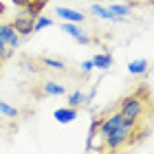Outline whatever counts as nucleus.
<instances>
[{"label":"nucleus","instance_id":"obj_22","mask_svg":"<svg viewBox=\"0 0 154 154\" xmlns=\"http://www.w3.org/2000/svg\"><path fill=\"white\" fill-rule=\"evenodd\" d=\"M11 2L16 7H26V5H29V0H11Z\"/></svg>","mask_w":154,"mask_h":154},{"label":"nucleus","instance_id":"obj_25","mask_svg":"<svg viewBox=\"0 0 154 154\" xmlns=\"http://www.w3.org/2000/svg\"><path fill=\"white\" fill-rule=\"evenodd\" d=\"M40 2H48V0H40Z\"/></svg>","mask_w":154,"mask_h":154},{"label":"nucleus","instance_id":"obj_11","mask_svg":"<svg viewBox=\"0 0 154 154\" xmlns=\"http://www.w3.org/2000/svg\"><path fill=\"white\" fill-rule=\"evenodd\" d=\"M93 64H95V68H99V71H110L112 64H115V60H112L110 53H99V55L93 57Z\"/></svg>","mask_w":154,"mask_h":154},{"label":"nucleus","instance_id":"obj_1","mask_svg":"<svg viewBox=\"0 0 154 154\" xmlns=\"http://www.w3.org/2000/svg\"><path fill=\"white\" fill-rule=\"evenodd\" d=\"M119 112H121V117L125 119V123L139 128L141 119L148 115V99H143L141 95H130V97H125V99L121 101Z\"/></svg>","mask_w":154,"mask_h":154},{"label":"nucleus","instance_id":"obj_20","mask_svg":"<svg viewBox=\"0 0 154 154\" xmlns=\"http://www.w3.org/2000/svg\"><path fill=\"white\" fill-rule=\"evenodd\" d=\"M22 68L29 71V73H38L40 71V66H35V62H31V60H22Z\"/></svg>","mask_w":154,"mask_h":154},{"label":"nucleus","instance_id":"obj_19","mask_svg":"<svg viewBox=\"0 0 154 154\" xmlns=\"http://www.w3.org/2000/svg\"><path fill=\"white\" fill-rule=\"evenodd\" d=\"M79 71L84 73V75H90L95 71V64H93V60H84L82 64H79Z\"/></svg>","mask_w":154,"mask_h":154},{"label":"nucleus","instance_id":"obj_7","mask_svg":"<svg viewBox=\"0 0 154 154\" xmlns=\"http://www.w3.org/2000/svg\"><path fill=\"white\" fill-rule=\"evenodd\" d=\"M0 42H5L11 51H16V48L20 46V35L13 31L11 24H0Z\"/></svg>","mask_w":154,"mask_h":154},{"label":"nucleus","instance_id":"obj_16","mask_svg":"<svg viewBox=\"0 0 154 154\" xmlns=\"http://www.w3.org/2000/svg\"><path fill=\"white\" fill-rule=\"evenodd\" d=\"M148 71V60H134L128 64V73L130 75H143Z\"/></svg>","mask_w":154,"mask_h":154},{"label":"nucleus","instance_id":"obj_21","mask_svg":"<svg viewBox=\"0 0 154 154\" xmlns=\"http://www.w3.org/2000/svg\"><path fill=\"white\" fill-rule=\"evenodd\" d=\"M9 57H11V48L7 46L5 42H0V60L5 62V60H9Z\"/></svg>","mask_w":154,"mask_h":154},{"label":"nucleus","instance_id":"obj_12","mask_svg":"<svg viewBox=\"0 0 154 154\" xmlns=\"http://www.w3.org/2000/svg\"><path fill=\"white\" fill-rule=\"evenodd\" d=\"M40 68H46V71H57V73H64L66 71V64L62 60H55V57H42L40 60Z\"/></svg>","mask_w":154,"mask_h":154},{"label":"nucleus","instance_id":"obj_8","mask_svg":"<svg viewBox=\"0 0 154 154\" xmlns=\"http://www.w3.org/2000/svg\"><path fill=\"white\" fill-rule=\"evenodd\" d=\"M108 11L112 13V22H121L132 13V5L130 2H112L108 7Z\"/></svg>","mask_w":154,"mask_h":154},{"label":"nucleus","instance_id":"obj_28","mask_svg":"<svg viewBox=\"0 0 154 154\" xmlns=\"http://www.w3.org/2000/svg\"><path fill=\"white\" fill-rule=\"evenodd\" d=\"M115 154H119V152H115Z\"/></svg>","mask_w":154,"mask_h":154},{"label":"nucleus","instance_id":"obj_17","mask_svg":"<svg viewBox=\"0 0 154 154\" xmlns=\"http://www.w3.org/2000/svg\"><path fill=\"white\" fill-rule=\"evenodd\" d=\"M0 115L7 117V119H16V117H20V110L13 108V106H9L7 101H0Z\"/></svg>","mask_w":154,"mask_h":154},{"label":"nucleus","instance_id":"obj_23","mask_svg":"<svg viewBox=\"0 0 154 154\" xmlns=\"http://www.w3.org/2000/svg\"><path fill=\"white\" fill-rule=\"evenodd\" d=\"M5 9H7V7H5V2H0V16L5 13Z\"/></svg>","mask_w":154,"mask_h":154},{"label":"nucleus","instance_id":"obj_2","mask_svg":"<svg viewBox=\"0 0 154 154\" xmlns=\"http://www.w3.org/2000/svg\"><path fill=\"white\" fill-rule=\"evenodd\" d=\"M134 130L137 125H130V123H123L119 130L110 132V134L103 137V145H106V152L115 154V152H121L125 145L132 143V137H134Z\"/></svg>","mask_w":154,"mask_h":154},{"label":"nucleus","instance_id":"obj_3","mask_svg":"<svg viewBox=\"0 0 154 154\" xmlns=\"http://www.w3.org/2000/svg\"><path fill=\"white\" fill-rule=\"evenodd\" d=\"M123 123H125V119L121 117V112H119V110H115V112H110V115H106V117L99 119V125H97V130H99L101 134L106 137V134H110V132L119 130Z\"/></svg>","mask_w":154,"mask_h":154},{"label":"nucleus","instance_id":"obj_27","mask_svg":"<svg viewBox=\"0 0 154 154\" xmlns=\"http://www.w3.org/2000/svg\"><path fill=\"white\" fill-rule=\"evenodd\" d=\"M90 2H97V0H90Z\"/></svg>","mask_w":154,"mask_h":154},{"label":"nucleus","instance_id":"obj_14","mask_svg":"<svg viewBox=\"0 0 154 154\" xmlns=\"http://www.w3.org/2000/svg\"><path fill=\"white\" fill-rule=\"evenodd\" d=\"M42 93L44 95H64L66 88L57 82H42Z\"/></svg>","mask_w":154,"mask_h":154},{"label":"nucleus","instance_id":"obj_15","mask_svg":"<svg viewBox=\"0 0 154 154\" xmlns=\"http://www.w3.org/2000/svg\"><path fill=\"white\" fill-rule=\"evenodd\" d=\"M88 11L93 13L95 18H101V20H112V13L108 11V7H103V5H99V2H93Z\"/></svg>","mask_w":154,"mask_h":154},{"label":"nucleus","instance_id":"obj_4","mask_svg":"<svg viewBox=\"0 0 154 154\" xmlns=\"http://www.w3.org/2000/svg\"><path fill=\"white\" fill-rule=\"evenodd\" d=\"M33 22H35L33 18H29V16H22V13H18V16L13 18L11 26H13V31H16L20 38H26V35H31V33H33Z\"/></svg>","mask_w":154,"mask_h":154},{"label":"nucleus","instance_id":"obj_24","mask_svg":"<svg viewBox=\"0 0 154 154\" xmlns=\"http://www.w3.org/2000/svg\"><path fill=\"white\" fill-rule=\"evenodd\" d=\"M90 154H110V152H106V150H101V152H90Z\"/></svg>","mask_w":154,"mask_h":154},{"label":"nucleus","instance_id":"obj_26","mask_svg":"<svg viewBox=\"0 0 154 154\" xmlns=\"http://www.w3.org/2000/svg\"><path fill=\"white\" fill-rule=\"evenodd\" d=\"M0 68H2V60H0Z\"/></svg>","mask_w":154,"mask_h":154},{"label":"nucleus","instance_id":"obj_6","mask_svg":"<svg viewBox=\"0 0 154 154\" xmlns=\"http://www.w3.org/2000/svg\"><path fill=\"white\" fill-rule=\"evenodd\" d=\"M60 29H62V33H66V35L75 38L77 42H79V44H90V35L82 29L79 24H75V22H64V24L60 26Z\"/></svg>","mask_w":154,"mask_h":154},{"label":"nucleus","instance_id":"obj_5","mask_svg":"<svg viewBox=\"0 0 154 154\" xmlns=\"http://www.w3.org/2000/svg\"><path fill=\"white\" fill-rule=\"evenodd\" d=\"M55 16L62 18L64 22H75V24H82L86 20V13L84 11L71 9V7H55Z\"/></svg>","mask_w":154,"mask_h":154},{"label":"nucleus","instance_id":"obj_9","mask_svg":"<svg viewBox=\"0 0 154 154\" xmlns=\"http://www.w3.org/2000/svg\"><path fill=\"white\" fill-rule=\"evenodd\" d=\"M86 150L88 152H101V150H106V145H103V134H101L99 130H88Z\"/></svg>","mask_w":154,"mask_h":154},{"label":"nucleus","instance_id":"obj_13","mask_svg":"<svg viewBox=\"0 0 154 154\" xmlns=\"http://www.w3.org/2000/svg\"><path fill=\"white\" fill-rule=\"evenodd\" d=\"M90 99L86 93H82V90H75V93L68 95V108H79V106H86Z\"/></svg>","mask_w":154,"mask_h":154},{"label":"nucleus","instance_id":"obj_10","mask_svg":"<svg viewBox=\"0 0 154 154\" xmlns=\"http://www.w3.org/2000/svg\"><path fill=\"white\" fill-rule=\"evenodd\" d=\"M53 117H55V121L57 123H73L75 119H77V108H57L53 112Z\"/></svg>","mask_w":154,"mask_h":154},{"label":"nucleus","instance_id":"obj_18","mask_svg":"<svg viewBox=\"0 0 154 154\" xmlns=\"http://www.w3.org/2000/svg\"><path fill=\"white\" fill-rule=\"evenodd\" d=\"M46 26H53V18H46V16H38L35 22H33V33H38Z\"/></svg>","mask_w":154,"mask_h":154}]
</instances>
